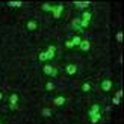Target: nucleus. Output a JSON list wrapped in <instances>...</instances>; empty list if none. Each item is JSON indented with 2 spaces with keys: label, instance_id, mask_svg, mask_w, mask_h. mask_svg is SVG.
I'll return each instance as SVG.
<instances>
[{
  "label": "nucleus",
  "instance_id": "obj_16",
  "mask_svg": "<svg viewBox=\"0 0 124 124\" xmlns=\"http://www.w3.org/2000/svg\"><path fill=\"white\" fill-rule=\"evenodd\" d=\"M52 8H53V6H52V5H48V3H42V5H41V9H42V11H46V12H47V11H48V12H52Z\"/></svg>",
  "mask_w": 124,
  "mask_h": 124
},
{
  "label": "nucleus",
  "instance_id": "obj_2",
  "mask_svg": "<svg viewBox=\"0 0 124 124\" xmlns=\"http://www.w3.org/2000/svg\"><path fill=\"white\" fill-rule=\"evenodd\" d=\"M9 108H11V110H17L18 109V95L15 92H12L11 97H9Z\"/></svg>",
  "mask_w": 124,
  "mask_h": 124
},
{
  "label": "nucleus",
  "instance_id": "obj_20",
  "mask_svg": "<svg viewBox=\"0 0 124 124\" xmlns=\"http://www.w3.org/2000/svg\"><path fill=\"white\" fill-rule=\"evenodd\" d=\"M38 58H39V61H42V62L47 61V54H46V52H41V53L38 54Z\"/></svg>",
  "mask_w": 124,
  "mask_h": 124
},
{
  "label": "nucleus",
  "instance_id": "obj_23",
  "mask_svg": "<svg viewBox=\"0 0 124 124\" xmlns=\"http://www.w3.org/2000/svg\"><path fill=\"white\" fill-rule=\"evenodd\" d=\"M116 41L123 42V32H116Z\"/></svg>",
  "mask_w": 124,
  "mask_h": 124
},
{
  "label": "nucleus",
  "instance_id": "obj_9",
  "mask_svg": "<svg viewBox=\"0 0 124 124\" xmlns=\"http://www.w3.org/2000/svg\"><path fill=\"white\" fill-rule=\"evenodd\" d=\"M97 114H100V106H98V104H92V108L89 109V112H88V116L97 115Z\"/></svg>",
  "mask_w": 124,
  "mask_h": 124
},
{
  "label": "nucleus",
  "instance_id": "obj_1",
  "mask_svg": "<svg viewBox=\"0 0 124 124\" xmlns=\"http://www.w3.org/2000/svg\"><path fill=\"white\" fill-rule=\"evenodd\" d=\"M42 71H44V74H47V76H52V77H56L58 76V68H54L52 65L46 64L44 67H42Z\"/></svg>",
  "mask_w": 124,
  "mask_h": 124
},
{
  "label": "nucleus",
  "instance_id": "obj_7",
  "mask_svg": "<svg viewBox=\"0 0 124 124\" xmlns=\"http://www.w3.org/2000/svg\"><path fill=\"white\" fill-rule=\"evenodd\" d=\"M89 5H91V2H74V6H76V9H80V11H85Z\"/></svg>",
  "mask_w": 124,
  "mask_h": 124
},
{
  "label": "nucleus",
  "instance_id": "obj_4",
  "mask_svg": "<svg viewBox=\"0 0 124 124\" xmlns=\"http://www.w3.org/2000/svg\"><path fill=\"white\" fill-rule=\"evenodd\" d=\"M101 89L104 91V92H108V91H110V89H112V82H110V80L109 79H104L103 80V82H101Z\"/></svg>",
  "mask_w": 124,
  "mask_h": 124
},
{
  "label": "nucleus",
  "instance_id": "obj_27",
  "mask_svg": "<svg viewBox=\"0 0 124 124\" xmlns=\"http://www.w3.org/2000/svg\"><path fill=\"white\" fill-rule=\"evenodd\" d=\"M0 124H2V123H0Z\"/></svg>",
  "mask_w": 124,
  "mask_h": 124
},
{
  "label": "nucleus",
  "instance_id": "obj_24",
  "mask_svg": "<svg viewBox=\"0 0 124 124\" xmlns=\"http://www.w3.org/2000/svg\"><path fill=\"white\" fill-rule=\"evenodd\" d=\"M112 103L115 104V106H118V104L121 103V100H120V98H116V97H114V98H112Z\"/></svg>",
  "mask_w": 124,
  "mask_h": 124
},
{
  "label": "nucleus",
  "instance_id": "obj_3",
  "mask_svg": "<svg viewBox=\"0 0 124 124\" xmlns=\"http://www.w3.org/2000/svg\"><path fill=\"white\" fill-rule=\"evenodd\" d=\"M62 11H64V5H54L53 8H52V14H53V17L54 18H59L61 17V14H62Z\"/></svg>",
  "mask_w": 124,
  "mask_h": 124
},
{
  "label": "nucleus",
  "instance_id": "obj_17",
  "mask_svg": "<svg viewBox=\"0 0 124 124\" xmlns=\"http://www.w3.org/2000/svg\"><path fill=\"white\" fill-rule=\"evenodd\" d=\"M8 5L11 6V8H21L23 2H8Z\"/></svg>",
  "mask_w": 124,
  "mask_h": 124
},
{
  "label": "nucleus",
  "instance_id": "obj_18",
  "mask_svg": "<svg viewBox=\"0 0 124 124\" xmlns=\"http://www.w3.org/2000/svg\"><path fill=\"white\" fill-rule=\"evenodd\" d=\"M80 41H82V38H80V36H73V41H71V42H73V46L76 47V46L80 44Z\"/></svg>",
  "mask_w": 124,
  "mask_h": 124
},
{
  "label": "nucleus",
  "instance_id": "obj_25",
  "mask_svg": "<svg viewBox=\"0 0 124 124\" xmlns=\"http://www.w3.org/2000/svg\"><path fill=\"white\" fill-rule=\"evenodd\" d=\"M65 47H67V48H73L74 46H73V42H71L70 39H68V41H65Z\"/></svg>",
  "mask_w": 124,
  "mask_h": 124
},
{
  "label": "nucleus",
  "instance_id": "obj_22",
  "mask_svg": "<svg viewBox=\"0 0 124 124\" xmlns=\"http://www.w3.org/2000/svg\"><path fill=\"white\" fill-rule=\"evenodd\" d=\"M115 97L121 100V98H123V89H118V91H116V92H115Z\"/></svg>",
  "mask_w": 124,
  "mask_h": 124
},
{
  "label": "nucleus",
  "instance_id": "obj_19",
  "mask_svg": "<svg viewBox=\"0 0 124 124\" xmlns=\"http://www.w3.org/2000/svg\"><path fill=\"white\" fill-rule=\"evenodd\" d=\"M46 89H47V91H53V89H54V83H53V82H47Z\"/></svg>",
  "mask_w": 124,
  "mask_h": 124
},
{
  "label": "nucleus",
  "instance_id": "obj_21",
  "mask_svg": "<svg viewBox=\"0 0 124 124\" xmlns=\"http://www.w3.org/2000/svg\"><path fill=\"white\" fill-rule=\"evenodd\" d=\"M82 89H83L85 92H89V91H91V85H89V83H83V85H82Z\"/></svg>",
  "mask_w": 124,
  "mask_h": 124
},
{
  "label": "nucleus",
  "instance_id": "obj_14",
  "mask_svg": "<svg viewBox=\"0 0 124 124\" xmlns=\"http://www.w3.org/2000/svg\"><path fill=\"white\" fill-rule=\"evenodd\" d=\"M91 17H92V14H91V12H89V11H85V12H83V15L80 17V18H82L83 21H88V23H89V20H91Z\"/></svg>",
  "mask_w": 124,
  "mask_h": 124
},
{
  "label": "nucleus",
  "instance_id": "obj_6",
  "mask_svg": "<svg viewBox=\"0 0 124 124\" xmlns=\"http://www.w3.org/2000/svg\"><path fill=\"white\" fill-rule=\"evenodd\" d=\"M65 71H67V74L73 76V74H76V73H77V65H76V64H68L67 68H65Z\"/></svg>",
  "mask_w": 124,
  "mask_h": 124
},
{
  "label": "nucleus",
  "instance_id": "obj_8",
  "mask_svg": "<svg viewBox=\"0 0 124 124\" xmlns=\"http://www.w3.org/2000/svg\"><path fill=\"white\" fill-rule=\"evenodd\" d=\"M79 47L82 48L83 52H88L89 48H91V42L88 39H82V41H80V44H79Z\"/></svg>",
  "mask_w": 124,
  "mask_h": 124
},
{
  "label": "nucleus",
  "instance_id": "obj_10",
  "mask_svg": "<svg viewBox=\"0 0 124 124\" xmlns=\"http://www.w3.org/2000/svg\"><path fill=\"white\" fill-rule=\"evenodd\" d=\"M53 104H54V106H62V104H65V97L58 95V97L53 100Z\"/></svg>",
  "mask_w": 124,
  "mask_h": 124
},
{
  "label": "nucleus",
  "instance_id": "obj_5",
  "mask_svg": "<svg viewBox=\"0 0 124 124\" xmlns=\"http://www.w3.org/2000/svg\"><path fill=\"white\" fill-rule=\"evenodd\" d=\"M54 52H56V47H54V46H48V48L46 50V54H47L48 61H52L54 58Z\"/></svg>",
  "mask_w": 124,
  "mask_h": 124
},
{
  "label": "nucleus",
  "instance_id": "obj_13",
  "mask_svg": "<svg viewBox=\"0 0 124 124\" xmlns=\"http://www.w3.org/2000/svg\"><path fill=\"white\" fill-rule=\"evenodd\" d=\"M101 120V115L100 114H97V115H92V116H89V121H91V124H97L98 121Z\"/></svg>",
  "mask_w": 124,
  "mask_h": 124
},
{
  "label": "nucleus",
  "instance_id": "obj_26",
  "mask_svg": "<svg viewBox=\"0 0 124 124\" xmlns=\"http://www.w3.org/2000/svg\"><path fill=\"white\" fill-rule=\"evenodd\" d=\"M2 98H3V94H2V92H0V100H2Z\"/></svg>",
  "mask_w": 124,
  "mask_h": 124
},
{
  "label": "nucleus",
  "instance_id": "obj_15",
  "mask_svg": "<svg viewBox=\"0 0 124 124\" xmlns=\"http://www.w3.org/2000/svg\"><path fill=\"white\" fill-rule=\"evenodd\" d=\"M41 115H42V116H52V109L42 108V109H41Z\"/></svg>",
  "mask_w": 124,
  "mask_h": 124
},
{
  "label": "nucleus",
  "instance_id": "obj_11",
  "mask_svg": "<svg viewBox=\"0 0 124 124\" xmlns=\"http://www.w3.org/2000/svg\"><path fill=\"white\" fill-rule=\"evenodd\" d=\"M80 17H77V18H74V20L71 21V27L73 29H76V30H80Z\"/></svg>",
  "mask_w": 124,
  "mask_h": 124
},
{
  "label": "nucleus",
  "instance_id": "obj_12",
  "mask_svg": "<svg viewBox=\"0 0 124 124\" xmlns=\"http://www.w3.org/2000/svg\"><path fill=\"white\" fill-rule=\"evenodd\" d=\"M26 27H27L29 30H35L36 27H38V23H36V20H29L27 24H26Z\"/></svg>",
  "mask_w": 124,
  "mask_h": 124
}]
</instances>
